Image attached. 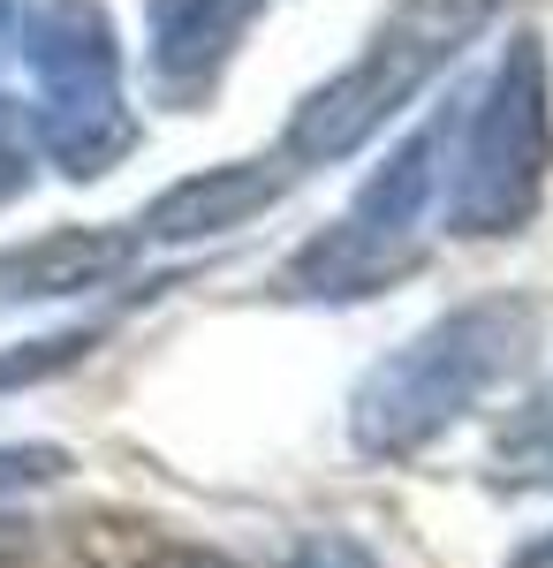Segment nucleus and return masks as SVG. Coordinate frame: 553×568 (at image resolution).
<instances>
[{"label":"nucleus","instance_id":"nucleus-15","mask_svg":"<svg viewBox=\"0 0 553 568\" xmlns=\"http://www.w3.org/2000/svg\"><path fill=\"white\" fill-rule=\"evenodd\" d=\"M16 8H23V0H0V53H8V39H16Z\"/></svg>","mask_w":553,"mask_h":568},{"label":"nucleus","instance_id":"nucleus-12","mask_svg":"<svg viewBox=\"0 0 553 568\" xmlns=\"http://www.w3.org/2000/svg\"><path fill=\"white\" fill-rule=\"evenodd\" d=\"M144 568H235L228 554H205V546H168V554H152Z\"/></svg>","mask_w":553,"mask_h":568},{"label":"nucleus","instance_id":"nucleus-13","mask_svg":"<svg viewBox=\"0 0 553 568\" xmlns=\"http://www.w3.org/2000/svg\"><path fill=\"white\" fill-rule=\"evenodd\" d=\"M16 554H31V524L23 516H0V561H16Z\"/></svg>","mask_w":553,"mask_h":568},{"label":"nucleus","instance_id":"nucleus-1","mask_svg":"<svg viewBox=\"0 0 553 568\" xmlns=\"http://www.w3.org/2000/svg\"><path fill=\"white\" fill-rule=\"evenodd\" d=\"M531 349H539V304L531 296H477V304L432 318L418 342H402L364 372V387L349 402L356 455L402 463V455L432 447L501 379H515Z\"/></svg>","mask_w":553,"mask_h":568},{"label":"nucleus","instance_id":"nucleus-2","mask_svg":"<svg viewBox=\"0 0 553 568\" xmlns=\"http://www.w3.org/2000/svg\"><path fill=\"white\" fill-rule=\"evenodd\" d=\"M493 8L501 0H402L380 23V39L364 45L334 84H319L303 99V114L289 122V152L296 160H341V152H356L394 106H410L493 23Z\"/></svg>","mask_w":553,"mask_h":568},{"label":"nucleus","instance_id":"nucleus-11","mask_svg":"<svg viewBox=\"0 0 553 568\" xmlns=\"http://www.w3.org/2000/svg\"><path fill=\"white\" fill-rule=\"evenodd\" d=\"M289 568H380L356 538H341V530H319V538H303V554Z\"/></svg>","mask_w":553,"mask_h":568},{"label":"nucleus","instance_id":"nucleus-14","mask_svg":"<svg viewBox=\"0 0 553 568\" xmlns=\"http://www.w3.org/2000/svg\"><path fill=\"white\" fill-rule=\"evenodd\" d=\"M509 568H553V530H546V538H531V546H523Z\"/></svg>","mask_w":553,"mask_h":568},{"label":"nucleus","instance_id":"nucleus-3","mask_svg":"<svg viewBox=\"0 0 553 568\" xmlns=\"http://www.w3.org/2000/svg\"><path fill=\"white\" fill-rule=\"evenodd\" d=\"M546 45L509 39L493 84L470 114V144L463 168H455V190H448V220L455 235H515L523 220L539 213V190H546L553 168V114H546Z\"/></svg>","mask_w":553,"mask_h":568},{"label":"nucleus","instance_id":"nucleus-4","mask_svg":"<svg viewBox=\"0 0 553 568\" xmlns=\"http://www.w3.org/2000/svg\"><path fill=\"white\" fill-rule=\"evenodd\" d=\"M258 0H160L152 16V91L160 99H198L243 45Z\"/></svg>","mask_w":553,"mask_h":568},{"label":"nucleus","instance_id":"nucleus-10","mask_svg":"<svg viewBox=\"0 0 553 568\" xmlns=\"http://www.w3.org/2000/svg\"><path fill=\"white\" fill-rule=\"evenodd\" d=\"M31 144H39L31 114H23L16 99H0V197H16V190L31 182Z\"/></svg>","mask_w":553,"mask_h":568},{"label":"nucleus","instance_id":"nucleus-7","mask_svg":"<svg viewBox=\"0 0 553 568\" xmlns=\"http://www.w3.org/2000/svg\"><path fill=\"white\" fill-rule=\"evenodd\" d=\"M485 470H493V485H509V493H553V379L523 409L501 417Z\"/></svg>","mask_w":553,"mask_h":568},{"label":"nucleus","instance_id":"nucleus-5","mask_svg":"<svg viewBox=\"0 0 553 568\" xmlns=\"http://www.w3.org/2000/svg\"><path fill=\"white\" fill-rule=\"evenodd\" d=\"M281 197V168H205V175L174 182L144 205V243H205V235H228L258 220Z\"/></svg>","mask_w":553,"mask_h":568},{"label":"nucleus","instance_id":"nucleus-8","mask_svg":"<svg viewBox=\"0 0 553 568\" xmlns=\"http://www.w3.org/2000/svg\"><path fill=\"white\" fill-rule=\"evenodd\" d=\"M99 349V326H77V334H39V342H16V349H0V394L8 387H39L53 372H69V364H84Z\"/></svg>","mask_w":553,"mask_h":568},{"label":"nucleus","instance_id":"nucleus-9","mask_svg":"<svg viewBox=\"0 0 553 568\" xmlns=\"http://www.w3.org/2000/svg\"><path fill=\"white\" fill-rule=\"evenodd\" d=\"M77 463H69V447H46V439H16V447H0V500H16V493H31V485H53L69 478Z\"/></svg>","mask_w":553,"mask_h":568},{"label":"nucleus","instance_id":"nucleus-6","mask_svg":"<svg viewBox=\"0 0 553 568\" xmlns=\"http://www.w3.org/2000/svg\"><path fill=\"white\" fill-rule=\"evenodd\" d=\"M129 258H137V235L61 227V235H39V243H23V251L0 258V296H8V304L84 296V288H107L114 273H129Z\"/></svg>","mask_w":553,"mask_h":568}]
</instances>
